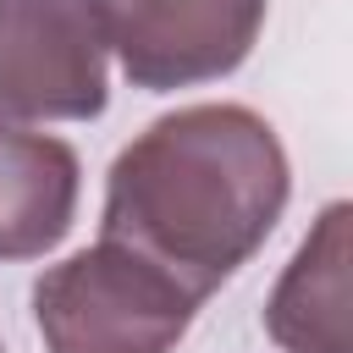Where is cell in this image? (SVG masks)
I'll list each match as a JSON object with an SVG mask.
<instances>
[{"instance_id": "cell-6", "label": "cell", "mask_w": 353, "mask_h": 353, "mask_svg": "<svg viewBox=\"0 0 353 353\" xmlns=\"http://www.w3.org/2000/svg\"><path fill=\"white\" fill-rule=\"evenodd\" d=\"M347 221H353V204L331 199L320 210V221L309 226V237L298 243V254L287 259V270L276 276V287L265 298V336L281 353H353Z\"/></svg>"}, {"instance_id": "cell-2", "label": "cell", "mask_w": 353, "mask_h": 353, "mask_svg": "<svg viewBox=\"0 0 353 353\" xmlns=\"http://www.w3.org/2000/svg\"><path fill=\"white\" fill-rule=\"evenodd\" d=\"M199 298L116 237L77 248L33 281V325L44 353H171Z\"/></svg>"}, {"instance_id": "cell-1", "label": "cell", "mask_w": 353, "mask_h": 353, "mask_svg": "<svg viewBox=\"0 0 353 353\" xmlns=\"http://www.w3.org/2000/svg\"><path fill=\"white\" fill-rule=\"evenodd\" d=\"M292 165L276 127L232 99L154 116L105 176L99 237L127 243L199 303L276 232Z\"/></svg>"}, {"instance_id": "cell-5", "label": "cell", "mask_w": 353, "mask_h": 353, "mask_svg": "<svg viewBox=\"0 0 353 353\" xmlns=\"http://www.w3.org/2000/svg\"><path fill=\"white\" fill-rule=\"evenodd\" d=\"M77 149L0 110V259H44L77 221Z\"/></svg>"}, {"instance_id": "cell-4", "label": "cell", "mask_w": 353, "mask_h": 353, "mask_svg": "<svg viewBox=\"0 0 353 353\" xmlns=\"http://www.w3.org/2000/svg\"><path fill=\"white\" fill-rule=\"evenodd\" d=\"M105 33L88 0H0V110L94 121L110 99Z\"/></svg>"}, {"instance_id": "cell-7", "label": "cell", "mask_w": 353, "mask_h": 353, "mask_svg": "<svg viewBox=\"0 0 353 353\" xmlns=\"http://www.w3.org/2000/svg\"><path fill=\"white\" fill-rule=\"evenodd\" d=\"M0 353H6V342H0Z\"/></svg>"}, {"instance_id": "cell-3", "label": "cell", "mask_w": 353, "mask_h": 353, "mask_svg": "<svg viewBox=\"0 0 353 353\" xmlns=\"http://www.w3.org/2000/svg\"><path fill=\"white\" fill-rule=\"evenodd\" d=\"M88 6L127 83L171 94L232 77L254 50L270 0H88Z\"/></svg>"}]
</instances>
